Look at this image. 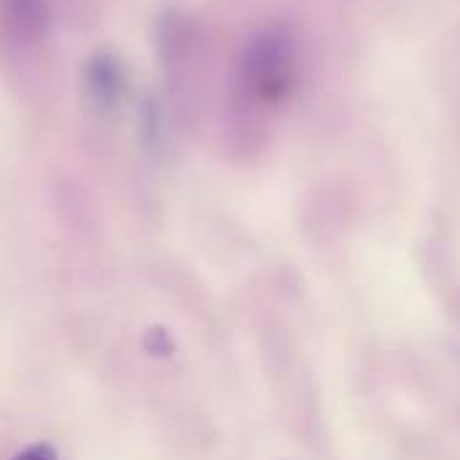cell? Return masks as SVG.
<instances>
[{"mask_svg": "<svg viewBox=\"0 0 460 460\" xmlns=\"http://www.w3.org/2000/svg\"><path fill=\"white\" fill-rule=\"evenodd\" d=\"M0 22L19 43H38L49 32L46 0H0Z\"/></svg>", "mask_w": 460, "mask_h": 460, "instance_id": "obj_3", "label": "cell"}, {"mask_svg": "<svg viewBox=\"0 0 460 460\" xmlns=\"http://www.w3.org/2000/svg\"><path fill=\"white\" fill-rule=\"evenodd\" d=\"M143 342H146V350L154 353V356H170L175 350V342L164 329H148Z\"/></svg>", "mask_w": 460, "mask_h": 460, "instance_id": "obj_4", "label": "cell"}, {"mask_svg": "<svg viewBox=\"0 0 460 460\" xmlns=\"http://www.w3.org/2000/svg\"><path fill=\"white\" fill-rule=\"evenodd\" d=\"M81 89L94 111H116L129 92V73L124 59L111 49H97L84 59Z\"/></svg>", "mask_w": 460, "mask_h": 460, "instance_id": "obj_2", "label": "cell"}, {"mask_svg": "<svg viewBox=\"0 0 460 460\" xmlns=\"http://www.w3.org/2000/svg\"><path fill=\"white\" fill-rule=\"evenodd\" d=\"M302 78V40L288 22H267L245 35L232 65V105L243 116H272Z\"/></svg>", "mask_w": 460, "mask_h": 460, "instance_id": "obj_1", "label": "cell"}, {"mask_svg": "<svg viewBox=\"0 0 460 460\" xmlns=\"http://www.w3.org/2000/svg\"><path fill=\"white\" fill-rule=\"evenodd\" d=\"M11 460H59V456L49 442H32V445L22 447Z\"/></svg>", "mask_w": 460, "mask_h": 460, "instance_id": "obj_5", "label": "cell"}]
</instances>
